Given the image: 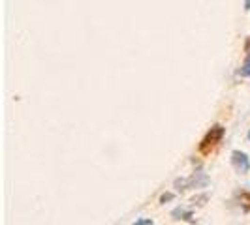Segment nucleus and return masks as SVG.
<instances>
[{
	"label": "nucleus",
	"mask_w": 250,
	"mask_h": 225,
	"mask_svg": "<svg viewBox=\"0 0 250 225\" xmlns=\"http://www.w3.org/2000/svg\"><path fill=\"white\" fill-rule=\"evenodd\" d=\"M222 137H224V128L218 124L213 126V128L207 131V135L203 137V141L200 143V152L201 154H209V152L222 141Z\"/></svg>",
	"instance_id": "1"
},
{
	"label": "nucleus",
	"mask_w": 250,
	"mask_h": 225,
	"mask_svg": "<svg viewBox=\"0 0 250 225\" xmlns=\"http://www.w3.org/2000/svg\"><path fill=\"white\" fill-rule=\"evenodd\" d=\"M231 163H233V167L237 169L239 173H243V175L250 171L249 156H247L245 152H241V150H235V152H231Z\"/></svg>",
	"instance_id": "2"
},
{
	"label": "nucleus",
	"mask_w": 250,
	"mask_h": 225,
	"mask_svg": "<svg viewBox=\"0 0 250 225\" xmlns=\"http://www.w3.org/2000/svg\"><path fill=\"white\" fill-rule=\"evenodd\" d=\"M171 216L175 218V220H187V222H192V212L187 210V208H175Z\"/></svg>",
	"instance_id": "3"
},
{
	"label": "nucleus",
	"mask_w": 250,
	"mask_h": 225,
	"mask_svg": "<svg viewBox=\"0 0 250 225\" xmlns=\"http://www.w3.org/2000/svg\"><path fill=\"white\" fill-rule=\"evenodd\" d=\"M239 74L243 75V77H250V56L247 58V62L241 66V70H239Z\"/></svg>",
	"instance_id": "4"
},
{
	"label": "nucleus",
	"mask_w": 250,
	"mask_h": 225,
	"mask_svg": "<svg viewBox=\"0 0 250 225\" xmlns=\"http://www.w3.org/2000/svg\"><path fill=\"white\" fill-rule=\"evenodd\" d=\"M138 225H152V220H136Z\"/></svg>",
	"instance_id": "5"
},
{
	"label": "nucleus",
	"mask_w": 250,
	"mask_h": 225,
	"mask_svg": "<svg viewBox=\"0 0 250 225\" xmlns=\"http://www.w3.org/2000/svg\"><path fill=\"white\" fill-rule=\"evenodd\" d=\"M171 199H173V195H171V193H166V195H162V199H160V201H162V203H166V201H171Z\"/></svg>",
	"instance_id": "6"
},
{
	"label": "nucleus",
	"mask_w": 250,
	"mask_h": 225,
	"mask_svg": "<svg viewBox=\"0 0 250 225\" xmlns=\"http://www.w3.org/2000/svg\"><path fill=\"white\" fill-rule=\"evenodd\" d=\"M245 51H247V55L250 56V38L247 39V43H245Z\"/></svg>",
	"instance_id": "7"
},
{
	"label": "nucleus",
	"mask_w": 250,
	"mask_h": 225,
	"mask_svg": "<svg viewBox=\"0 0 250 225\" xmlns=\"http://www.w3.org/2000/svg\"><path fill=\"white\" fill-rule=\"evenodd\" d=\"M245 10H250V0H245Z\"/></svg>",
	"instance_id": "8"
},
{
	"label": "nucleus",
	"mask_w": 250,
	"mask_h": 225,
	"mask_svg": "<svg viewBox=\"0 0 250 225\" xmlns=\"http://www.w3.org/2000/svg\"><path fill=\"white\" fill-rule=\"evenodd\" d=\"M249 139H250V131H249Z\"/></svg>",
	"instance_id": "9"
}]
</instances>
